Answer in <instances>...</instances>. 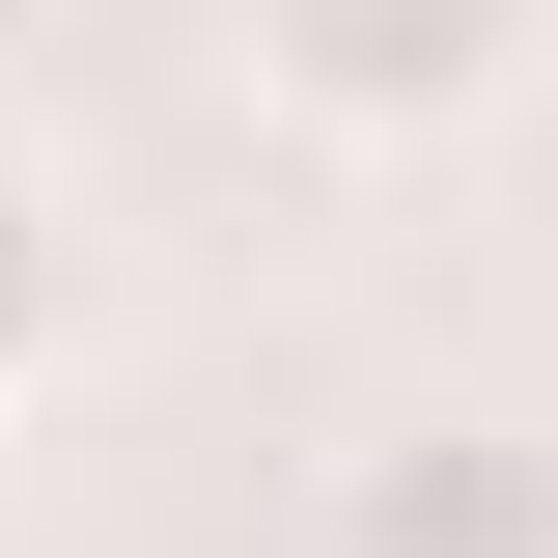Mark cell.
Returning a JSON list of instances; mask_svg holds the SVG:
<instances>
[{"label": "cell", "mask_w": 558, "mask_h": 558, "mask_svg": "<svg viewBox=\"0 0 558 558\" xmlns=\"http://www.w3.org/2000/svg\"><path fill=\"white\" fill-rule=\"evenodd\" d=\"M57 336H84V196L0 140V418H28V363H57Z\"/></svg>", "instance_id": "cell-3"}, {"label": "cell", "mask_w": 558, "mask_h": 558, "mask_svg": "<svg viewBox=\"0 0 558 558\" xmlns=\"http://www.w3.org/2000/svg\"><path fill=\"white\" fill-rule=\"evenodd\" d=\"M307 558H558V447L531 418H363Z\"/></svg>", "instance_id": "cell-2"}, {"label": "cell", "mask_w": 558, "mask_h": 558, "mask_svg": "<svg viewBox=\"0 0 558 558\" xmlns=\"http://www.w3.org/2000/svg\"><path fill=\"white\" fill-rule=\"evenodd\" d=\"M531 84H558L531 0H279V28H223V112H252V140H336V168L502 140Z\"/></svg>", "instance_id": "cell-1"}, {"label": "cell", "mask_w": 558, "mask_h": 558, "mask_svg": "<svg viewBox=\"0 0 558 558\" xmlns=\"http://www.w3.org/2000/svg\"><path fill=\"white\" fill-rule=\"evenodd\" d=\"M0 140H28V112H0Z\"/></svg>", "instance_id": "cell-4"}]
</instances>
